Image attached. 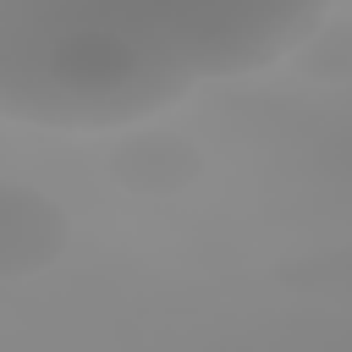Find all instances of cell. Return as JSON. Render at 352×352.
<instances>
[{
    "label": "cell",
    "instance_id": "6da1fadb",
    "mask_svg": "<svg viewBox=\"0 0 352 352\" xmlns=\"http://www.w3.org/2000/svg\"><path fill=\"white\" fill-rule=\"evenodd\" d=\"M324 16L314 0H0V121L138 132L198 88L280 66Z\"/></svg>",
    "mask_w": 352,
    "mask_h": 352
},
{
    "label": "cell",
    "instance_id": "7a4b0ae2",
    "mask_svg": "<svg viewBox=\"0 0 352 352\" xmlns=\"http://www.w3.org/2000/svg\"><path fill=\"white\" fill-rule=\"evenodd\" d=\"M72 242V214L55 192L6 182L0 187V280L16 286L28 275H44Z\"/></svg>",
    "mask_w": 352,
    "mask_h": 352
}]
</instances>
